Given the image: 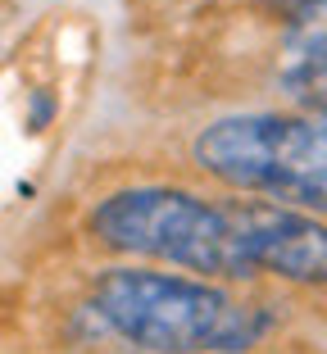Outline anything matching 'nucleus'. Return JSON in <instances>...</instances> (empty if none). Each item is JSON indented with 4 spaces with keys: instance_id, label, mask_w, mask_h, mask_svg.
<instances>
[{
    "instance_id": "obj_5",
    "label": "nucleus",
    "mask_w": 327,
    "mask_h": 354,
    "mask_svg": "<svg viewBox=\"0 0 327 354\" xmlns=\"http://www.w3.org/2000/svg\"><path fill=\"white\" fill-rule=\"evenodd\" d=\"M282 86L296 104H305L309 114L327 118V73H318V68H296V73H282Z\"/></svg>"
},
{
    "instance_id": "obj_6",
    "label": "nucleus",
    "mask_w": 327,
    "mask_h": 354,
    "mask_svg": "<svg viewBox=\"0 0 327 354\" xmlns=\"http://www.w3.org/2000/svg\"><path fill=\"white\" fill-rule=\"evenodd\" d=\"M309 5H323V0H309Z\"/></svg>"
},
{
    "instance_id": "obj_3",
    "label": "nucleus",
    "mask_w": 327,
    "mask_h": 354,
    "mask_svg": "<svg viewBox=\"0 0 327 354\" xmlns=\"http://www.w3.org/2000/svg\"><path fill=\"white\" fill-rule=\"evenodd\" d=\"M196 164L236 191L327 214V118L236 114L196 136Z\"/></svg>"
},
{
    "instance_id": "obj_4",
    "label": "nucleus",
    "mask_w": 327,
    "mask_h": 354,
    "mask_svg": "<svg viewBox=\"0 0 327 354\" xmlns=\"http://www.w3.org/2000/svg\"><path fill=\"white\" fill-rule=\"evenodd\" d=\"M296 68H318L327 73V0L323 5H309L300 14V23L286 37V64L282 73H296Z\"/></svg>"
},
{
    "instance_id": "obj_1",
    "label": "nucleus",
    "mask_w": 327,
    "mask_h": 354,
    "mask_svg": "<svg viewBox=\"0 0 327 354\" xmlns=\"http://www.w3.org/2000/svg\"><path fill=\"white\" fill-rule=\"evenodd\" d=\"M91 232L109 250L214 277L277 272L286 281H327V227L300 209L264 200L132 187L91 209Z\"/></svg>"
},
{
    "instance_id": "obj_2",
    "label": "nucleus",
    "mask_w": 327,
    "mask_h": 354,
    "mask_svg": "<svg viewBox=\"0 0 327 354\" xmlns=\"http://www.w3.org/2000/svg\"><path fill=\"white\" fill-rule=\"evenodd\" d=\"M95 313L132 345L159 354H232L268 332L264 309L150 268H109L95 281Z\"/></svg>"
}]
</instances>
